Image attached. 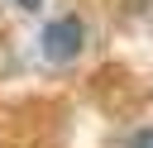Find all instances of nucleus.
I'll list each match as a JSON object with an SVG mask.
<instances>
[{"label":"nucleus","instance_id":"nucleus-1","mask_svg":"<svg viewBox=\"0 0 153 148\" xmlns=\"http://www.w3.org/2000/svg\"><path fill=\"white\" fill-rule=\"evenodd\" d=\"M81 38H86V29H81V19H76V14L48 19V29H43V53H48L53 62H67V57H76Z\"/></svg>","mask_w":153,"mask_h":148},{"label":"nucleus","instance_id":"nucleus-2","mask_svg":"<svg viewBox=\"0 0 153 148\" xmlns=\"http://www.w3.org/2000/svg\"><path fill=\"white\" fill-rule=\"evenodd\" d=\"M129 148H153V129H143V134H134V138H129Z\"/></svg>","mask_w":153,"mask_h":148},{"label":"nucleus","instance_id":"nucleus-3","mask_svg":"<svg viewBox=\"0 0 153 148\" xmlns=\"http://www.w3.org/2000/svg\"><path fill=\"white\" fill-rule=\"evenodd\" d=\"M14 5H19V10H38L43 0H14Z\"/></svg>","mask_w":153,"mask_h":148}]
</instances>
